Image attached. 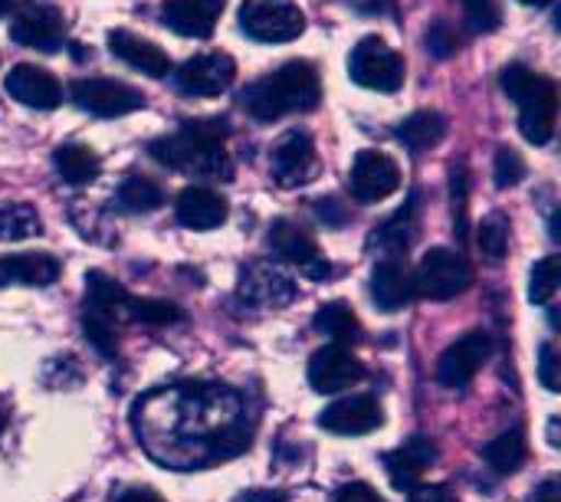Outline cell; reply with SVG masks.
Returning a JSON list of instances; mask_svg holds the SVG:
<instances>
[{"mask_svg":"<svg viewBox=\"0 0 561 502\" xmlns=\"http://www.w3.org/2000/svg\"><path fill=\"white\" fill-rule=\"evenodd\" d=\"M141 447L171 470H204L250 447L243 401L227 385H171L135 401Z\"/></svg>","mask_w":561,"mask_h":502,"instance_id":"obj_1","label":"cell"},{"mask_svg":"<svg viewBox=\"0 0 561 502\" xmlns=\"http://www.w3.org/2000/svg\"><path fill=\"white\" fill-rule=\"evenodd\" d=\"M230 128L224 118H184L174 135L151 141V158L174 171H191L201 178H233V164L224 151Z\"/></svg>","mask_w":561,"mask_h":502,"instance_id":"obj_2","label":"cell"},{"mask_svg":"<svg viewBox=\"0 0 561 502\" xmlns=\"http://www.w3.org/2000/svg\"><path fill=\"white\" fill-rule=\"evenodd\" d=\"M322 99V82L312 62L293 59L283 62L276 72L250 82L240 95L243 109L256 122H276L293 112H312Z\"/></svg>","mask_w":561,"mask_h":502,"instance_id":"obj_3","label":"cell"},{"mask_svg":"<svg viewBox=\"0 0 561 502\" xmlns=\"http://www.w3.org/2000/svg\"><path fill=\"white\" fill-rule=\"evenodd\" d=\"M503 92L519 105V132L533 145H549L556 135V115H559V89L552 79L533 72L523 62H513L500 76Z\"/></svg>","mask_w":561,"mask_h":502,"instance_id":"obj_4","label":"cell"},{"mask_svg":"<svg viewBox=\"0 0 561 502\" xmlns=\"http://www.w3.org/2000/svg\"><path fill=\"white\" fill-rule=\"evenodd\" d=\"M470 283H473L470 263L457 250H447V247L427 250L421 266H417V276H414V289L424 299H434V303L457 299L460 293L470 289Z\"/></svg>","mask_w":561,"mask_h":502,"instance_id":"obj_5","label":"cell"},{"mask_svg":"<svg viewBox=\"0 0 561 502\" xmlns=\"http://www.w3.org/2000/svg\"><path fill=\"white\" fill-rule=\"evenodd\" d=\"M240 30L256 43H289L306 30V16L293 0H243Z\"/></svg>","mask_w":561,"mask_h":502,"instance_id":"obj_6","label":"cell"},{"mask_svg":"<svg viewBox=\"0 0 561 502\" xmlns=\"http://www.w3.org/2000/svg\"><path fill=\"white\" fill-rule=\"evenodd\" d=\"M352 82L375 92H398L404 85V59L378 36H365L348 56Z\"/></svg>","mask_w":561,"mask_h":502,"instance_id":"obj_7","label":"cell"},{"mask_svg":"<svg viewBox=\"0 0 561 502\" xmlns=\"http://www.w3.org/2000/svg\"><path fill=\"white\" fill-rule=\"evenodd\" d=\"M10 36H13V43H20L26 49L56 53L66 43V20L53 3L26 0L16 7V13L10 20Z\"/></svg>","mask_w":561,"mask_h":502,"instance_id":"obj_8","label":"cell"},{"mask_svg":"<svg viewBox=\"0 0 561 502\" xmlns=\"http://www.w3.org/2000/svg\"><path fill=\"white\" fill-rule=\"evenodd\" d=\"M72 102L95 118H118V115L145 109V95L135 85L118 82V79H76Z\"/></svg>","mask_w":561,"mask_h":502,"instance_id":"obj_9","label":"cell"},{"mask_svg":"<svg viewBox=\"0 0 561 502\" xmlns=\"http://www.w3.org/2000/svg\"><path fill=\"white\" fill-rule=\"evenodd\" d=\"M401 187V168L385 151H358L348 171V191L358 204H378Z\"/></svg>","mask_w":561,"mask_h":502,"instance_id":"obj_10","label":"cell"},{"mask_svg":"<svg viewBox=\"0 0 561 502\" xmlns=\"http://www.w3.org/2000/svg\"><path fill=\"white\" fill-rule=\"evenodd\" d=\"M240 299L253 309H283L286 303H293L296 296V283L293 276L266 260H256L250 266L240 270V286H237Z\"/></svg>","mask_w":561,"mask_h":502,"instance_id":"obj_11","label":"cell"},{"mask_svg":"<svg viewBox=\"0 0 561 502\" xmlns=\"http://www.w3.org/2000/svg\"><path fill=\"white\" fill-rule=\"evenodd\" d=\"M490 355H493L490 335L486 332H467L463 339H457L440 355V362H437V381L444 388H450V391H460V388H467L480 375V368L490 362Z\"/></svg>","mask_w":561,"mask_h":502,"instance_id":"obj_12","label":"cell"},{"mask_svg":"<svg viewBox=\"0 0 561 502\" xmlns=\"http://www.w3.org/2000/svg\"><path fill=\"white\" fill-rule=\"evenodd\" d=\"M270 250H273L279 260L296 263V266H299L306 276H312V279H325V276L332 273L329 260L319 253V243H316L299 224H293V220H286V217L273 220V227H270Z\"/></svg>","mask_w":561,"mask_h":502,"instance_id":"obj_13","label":"cell"},{"mask_svg":"<svg viewBox=\"0 0 561 502\" xmlns=\"http://www.w3.org/2000/svg\"><path fill=\"white\" fill-rule=\"evenodd\" d=\"M233 79L237 62L227 53H201L174 72V82L184 95H220L233 85Z\"/></svg>","mask_w":561,"mask_h":502,"instance_id":"obj_14","label":"cell"},{"mask_svg":"<svg viewBox=\"0 0 561 502\" xmlns=\"http://www.w3.org/2000/svg\"><path fill=\"white\" fill-rule=\"evenodd\" d=\"M270 168H273L276 184H283V187H299V184L312 181V171H316V145H312V138L306 132H299V128L286 132L273 145Z\"/></svg>","mask_w":561,"mask_h":502,"instance_id":"obj_15","label":"cell"},{"mask_svg":"<svg viewBox=\"0 0 561 502\" xmlns=\"http://www.w3.org/2000/svg\"><path fill=\"white\" fill-rule=\"evenodd\" d=\"M365 378V365L342 345L319 349L309 362V385L319 395H339L345 388H355Z\"/></svg>","mask_w":561,"mask_h":502,"instance_id":"obj_16","label":"cell"},{"mask_svg":"<svg viewBox=\"0 0 561 502\" xmlns=\"http://www.w3.org/2000/svg\"><path fill=\"white\" fill-rule=\"evenodd\" d=\"M385 424L381 404L371 395H352L342 398L335 404H329L319 414V427L329 434H342V437H358V434H371Z\"/></svg>","mask_w":561,"mask_h":502,"instance_id":"obj_17","label":"cell"},{"mask_svg":"<svg viewBox=\"0 0 561 502\" xmlns=\"http://www.w3.org/2000/svg\"><path fill=\"white\" fill-rule=\"evenodd\" d=\"M3 89L20 105L43 109V112H49L62 102V85L56 82V76L46 72L43 66H33V62H16L3 79Z\"/></svg>","mask_w":561,"mask_h":502,"instance_id":"obj_18","label":"cell"},{"mask_svg":"<svg viewBox=\"0 0 561 502\" xmlns=\"http://www.w3.org/2000/svg\"><path fill=\"white\" fill-rule=\"evenodd\" d=\"M108 49H112V56H118L122 62H128L131 69H138V72H145L151 79H164L171 72V56L158 43H151L145 36H135L128 30H112L108 33Z\"/></svg>","mask_w":561,"mask_h":502,"instance_id":"obj_19","label":"cell"},{"mask_svg":"<svg viewBox=\"0 0 561 502\" xmlns=\"http://www.w3.org/2000/svg\"><path fill=\"white\" fill-rule=\"evenodd\" d=\"M227 0H168L161 16L164 23L181 33V36H194V39H207L224 13Z\"/></svg>","mask_w":561,"mask_h":502,"instance_id":"obj_20","label":"cell"},{"mask_svg":"<svg viewBox=\"0 0 561 502\" xmlns=\"http://www.w3.org/2000/svg\"><path fill=\"white\" fill-rule=\"evenodd\" d=\"M178 224L191 230H214L227 220V201L210 187H184L174 204Z\"/></svg>","mask_w":561,"mask_h":502,"instance_id":"obj_21","label":"cell"},{"mask_svg":"<svg viewBox=\"0 0 561 502\" xmlns=\"http://www.w3.org/2000/svg\"><path fill=\"white\" fill-rule=\"evenodd\" d=\"M56 276H59V260L49 253L0 256V289L3 286H53Z\"/></svg>","mask_w":561,"mask_h":502,"instance_id":"obj_22","label":"cell"},{"mask_svg":"<svg viewBox=\"0 0 561 502\" xmlns=\"http://www.w3.org/2000/svg\"><path fill=\"white\" fill-rule=\"evenodd\" d=\"M414 283L398 260H381L371 270V299L381 312H398L411 303Z\"/></svg>","mask_w":561,"mask_h":502,"instance_id":"obj_23","label":"cell"},{"mask_svg":"<svg viewBox=\"0 0 561 502\" xmlns=\"http://www.w3.org/2000/svg\"><path fill=\"white\" fill-rule=\"evenodd\" d=\"M128 303H131V296L108 273H102V270L85 273V309L89 312L105 316L108 322H118V319H128Z\"/></svg>","mask_w":561,"mask_h":502,"instance_id":"obj_24","label":"cell"},{"mask_svg":"<svg viewBox=\"0 0 561 502\" xmlns=\"http://www.w3.org/2000/svg\"><path fill=\"white\" fill-rule=\"evenodd\" d=\"M394 135H398V141H401L411 155H424V151H431V148H437V145L444 141V135H447V118H444L440 112L424 109V112L408 115V118L398 125Z\"/></svg>","mask_w":561,"mask_h":502,"instance_id":"obj_25","label":"cell"},{"mask_svg":"<svg viewBox=\"0 0 561 502\" xmlns=\"http://www.w3.org/2000/svg\"><path fill=\"white\" fill-rule=\"evenodd\" d=\"M53 164L59 171V178L66 184H92L102 171V161L99 155L89 148V145H76V141H66L53 151Z\"/></svg>","mask_w":561,"mask_h":502,"instance_id":"obj_26","label":"cell"},{"mask_svg":"<svg viewBox=\"0 0 561 502\" xmlns=\"http://www.w3.org/2000/svg\"><path fill=\"white\" fill-rule=\"evenodd\" d=\"M312 329H316L319 335L332 339V342L342 345V349H345V345H355V342L362 339V326H358V319H355V312H352L348 303H325V306L316 312Z\"/></svg>","mask_w":561,"mask_h":502,"instance_id":"obj_27","label":"cell"},{"mask_svg":"<svg viewBox=\"0 0 561 502\" xmlns=\"http://www.w3.org/2000/svg\"><path fill=\"white\" fill-rule=\"evenodd\" d=\"M483 460H486L490 470L500 474V477L516 474V470L523 467V460H526V434H523L519 427L500 434L496 441H490V444L483 447Z\"/></svg>","mask_w":561,"mask_h":502,"instance_id":"obj_28","label":"cell"},{"mask_svg":"<svg viewBox=\"0 0 561 502\" xmlns=\"http://www.w3.org/2000/svg\"><path fill=\"white\" fill-rule=\"evenodd\" d=\"M414 214H417V194L411 197V204H408L404 210H398L391 220H385V224L375 230L371 243H378L388 256L404 253V250L411 247V240H414Z\"/></svg>","mask_w":561,"mask_h":502,"instance_id":"obj_29","label":"cell"},{"mask_svg":"<svg viewBox=\"0 0 561 502\" xmlns=\"http://www.w3.org/2000/svg\"><path fill=\"white\" fill-rule=\"evenodd\" d=\"M118 207L128 210V214H151L164 204V191L151 181V178H141V174H131L122 181L118 194H115Z\"/></svg>","mask_w":561,"mask_h":502,"instance_id":"obj_30","label":"cell"},{"mask_svg":"<svg viewBox=\"0 0 561 502\" xmlns=\"http://www.w3.org/2000/svg\"><path fill=\"white\" fill-rule=\"evenodd\" d=\"M43 233L39 214L30 204H0V243H16Z\"/></svg>","mask_w":561,"mask_h":502,"instance_id":"obj_31","label":"cell"},{"mask_svg":"<svg viewBox=\"0 0 561 502\" xmlns=\"http://www.w3.org/2000/svg\"><path fill=\"white\" fill-rule=\"evenodd\" d=\"M561 283V260L559 256H546L533 266L529 273V303L536 306H546L556 293H559Z\"/></svg>","mask_w":561,"mask_h":502,"instance_id":"obj_32","label":"cell"},{"mask_svg":"<svg viewBox=\"0 0 561 502\" xmlns=\"http://www.w3.org/2000/svg\"><path fill=\"white\" fill-rule=\"evenodd\" d=\"M82 335H85V342H89L102 358H115V355H118L115 322H108L105 316H95V312L82 309Z\"/></svg>","mask_w":561,"mask_h":502,"instance_id":"obj_33","label":"cell"},{"mask_svg":"<svg viewBox=\"0 0 561 502\" xmlns=\"http://www.w3.org/2000/svg\"><path fill=\"white\" fill-rule=\"evenodd\" d=\"M381 464H385V474H388V480H391V487L394 490H401V493H411L414 487H421V467L398 447V450H388L385 457H381Z\"/></svg>","mask_w":561,"mask_h":502,"instance_id":"obj_34","label":"cell"},{"mask_svg":"<svg viewBox=\"0 0 561 502\" xmlns=\"http://www.w3.org/2000/svg\"><path fill=\"white\" fill-rule=\"evenodd\" d=\"M128 319L145 322V326H171V322H181V309L174 303H164V299H135L131 296Z\"/></svg>","mask_w":561,"mask_h":502,"instance_id":"obj_35","label":"cell"},{"mask_svg":"<svg viewBox=\"0 0 561 502\" xmlns=\"http://www.w3.org/2000/svg\"><path fill=\"white\" fill-rule=\"evenodd\" d=\"M480 250L493 263H500L510 250V220L503 214H490L480 227Z\"/></svg>","mask_w":561,"mask_h":502,"instance_id":"obj_36","label":"cell"},{"mask_svg":"<svg viewBox=\"0 0 561 502\" xmlns=\"http://www.w3.org/2000/svg\"><path fill=\"white\" fill-rule=\"evenodd\" d=\"M460 3H463L467 23H470L473 33H493L503 23L500 0H460Z\"/></svg>","mask_w":561,"mask_h":502,"instance_id":"obj_37","label":"cell"},{"mask_svg":"<svg viewBox=\"0 0 561 502\" xmlns=\"http://www.w3.org/2000/svg\"><path fill=\"white\" fill-rule=\"evenodd\" d=\"M424 43H427L431 56H437V59H447V56H454L460 49V39H457L454 26L447 20H434L427 26V33H424Z\"/></svg>","mask_w":561,"mask_h":502,"instance_id":"obj_38","label":"cell"},{"mask_svg":"<svg viewBox=\"0 0 561 502\" xmlns=\"http://www.w3.org/2000/svg\"><path fill=\"white\" fill-rule=\"evenodd\" d=\"M493 178H496V187H513L526 178V164L519 158V151L513 148H500L496 151V161H493Z\"/></svg>","mask_w":561,"mask_h":502,"instance_id":"obj_39","label":"cell"},{"mask_svg":"<svg viewBox=\"0 0 561 502\" xmlns=\"http://www.w3.org/2000/svg\"><path fill=\"white\" fill-rule=\"evenodd\" d=\"M539 381L546 385V391L559 395L561 391V378H559V352L552 342H546L539 349Z\"/></svg>","mask_w":561,"mask_h":502,"instance_id":"obj_40","label":"cell"},{"mask_svg":"<svg viewBox=\"0 0 561 502\" xmlns=\"http://www.w3.org/2000/svg\"><path fill=\"white\" fill-rule=\"evenodd\" d=\"M450 194H454V224H457L454 233H460V240H463L467 237V174H463V168L454 171Z\"/></svg>","mask_w":561,"mask_h":502,"instance_id":"obj_41","label":"cell"},{"mask_svg":"<svg viewBox=\"0 0 561 502\" xmlns=\"http://www.w3.org/2000/svg\"><path fill=\"white\" fill-rule=\"evenodd\" d=\"M401 450H404V454H408V457H411V460H414V464H417L421 470H427V467H431V464H434V460L440 457V454H437V444H434L431 437H424V434L411 437V441H408V444H404Z\"/></svg>","mask_w":561,"mask_h":502,"instance_id":"obj_42","label":"cell"},{"mask_svg":"<svg viewBox=\"0 0 561 502\" xmlns=\"http://www.w3.org/2000/svg\"><path fill=\"white\" fill-rule=\"evenodd\" d=\"M316 214L319 220H325L329 227H345L348 224V207L339 197H322L316 201Z\"/></svg>","mask_w":561,"mask_h":502,"instance_id":"obj_43","label":"cell"},{"mask_svg":"<svg viewBox=\"0 0 561 502\" xmlns=\"http://www.w3.org/2000/svg\"><path fill=\"white\" fill-rule=\"evenodd\" d=\"M335 502H388V500H381L368 483H348V487H342V490H339Z\"/></svg>","mask_w":561,"mask_h":502,"instance_id":"obj_44","label":"cell"},{"mask_svg":"<svg viewBox=\"0 0 561 502\" xmlns=\"http://www.w3.org/2000/svg\"><path fill=\"white\" fill-rule=\"evenodd\" d=\"M411 502H457V497L447 487H414Z\"/></svg>","mask_w":561,"mask_h":502,"instance_id":"obj_45","label":"cell"},{"mask_svg":"<svg viewBox=\"0 0 561 502\" xmlns=\"http://www.w3.org/2000/svg\"><path fill=\"white\" fill-rule=\"evenodd\" d=\"M115 502H164L151 487H135V490H125Z\"/></svg>","mask_w":561,"mask_h":502,"instance_id":"obj_46","label":"cell"},{"mask_svg":"<svg viewBox=\"0 0 561 502\" xmlns=\"http://www.w3.org/2000/svg\"><path fill=\"white\" fill-rule=\"evenodd\" d=\"M533 502H559V480H546V483L536 490Z\"/></svg>","mask_w":561,"mask_h":502,"instance_id":"obj_47","label":"cell"},{"mask_svg":"<svg viewBox=\"0 0 561 502\" xmlns=\"http://www.w3.org/2000/svg\"><path fill=\"white\" fill-rule=\"evenodd\" d=\"M348 3H355L362 13H388L391 10V0H348Z\"/></svg>","mask_w":561,"mask_h":502,"instance_id":"obj_48","label":"cell"},{"mask_svg":"<svg viewBox=\"0 0 561 502\" xmlns=\"http://www.w3.org/2000/svg\"><path fill=\"white\" fill-rule=\"evenodd\" d=\"M237 502H283V497L276 490H250V493H243Z\"/></svg>","mask_w":561,"mask_h":502,"instance_id":"obj_49","label":"cell"},{"mask_svg":"<svg viewBox=\"0 0 561 502\" xmlns=\"http://www.w3.org/2000/svg\"><path fill=\"white\" fill-rule=\"evenodd\" d=\"M549 444L552 447H559L561 441H559V418H552V424H549Z\"/></svg>","mask_w":561,"mask_h":502,"instance_id":"obj_50","label":"cell"},{"mask_svg":"<svg viewBox=\"0 0 561 502\" xmlns=\"http://www.w3.org/2000/svg\"><path fill=\"white\" fill-rule=\"evenodd\" d=\"M519 3H526V7H549L552 0H519Z\"/></svg>","mask_w":561,"mask_h":502,"instance_id":"obj_51","label":"cell"},{"mask_svg":"<svg viewBox=\"0 0 561 502\" xmlns=\"http://www.w3.org/2000/svg\"><path fill=\"white\" fill-rule=\"evenodd\" d=\"M7 10H10V0H0V16H3Z\"/></svg>","mask_w":561,"mask_h":502,"instance_id":"obj_52","label":"cell"},{"mask_svg":"<svg viewBox=\"0 0 561 502\" xmlns=\"http://www.w3.org/2000/svg\"><path fill=\"white\" fill-rule=\"evenodd\" d=\"M0 431H3V414H0Z\"/></svg>","mask_w":561,"mask_h":502,"instance_id":"obj_53","label":"cell"}]
</instances>
